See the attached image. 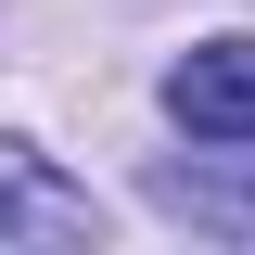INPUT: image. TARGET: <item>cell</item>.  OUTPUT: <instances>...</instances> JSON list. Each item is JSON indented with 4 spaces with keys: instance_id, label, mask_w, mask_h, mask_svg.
<instances>
[{
    "instance_id": "2",
    "label": "cell",
    "mask_w": 255,
    "mask_h": 255,
    "mask_svg": "<svg viewBox=\"0 0 255 255\" xmlns=\"http://www.w3.org/2000/svg\"><path fill=\"white\" fill-rule=\"evenodd\" d=\"M166 115H179L191 140L243 153V140H255V38H204V51H179V64H166Z\"/></svg>"
},
{
    "instance_id": "1",
    "label": "cell",
    "mask_w": 255,
    "mask_h": 255,
    "mask_svg": "<svg viewBox=\"0 0 255 255\" xmlns=\"http://www.w3.org/2000/svg\"><path fill=\"white\" fill-rule=\"evenodd\" d=\"M102 204L77 179H64L38 140H0V255H64V243H90Z\"/></svg>"
},
{
    "instance_id": "3",
    "label": "cell",
    "mask_w": 255,
    "mask_h": 255,
    "mask_svg": "<svg viewBox=\"0 0 255 255\" xmlns=\"http://www.w3.org/2000/svg\"><path fill=\"white\" fill-rule=\"evenodd\" d=\"M166 204H179V217H204V230H255V191H230V179H191V166H166Z\"/></svg>"
}]
</instances>
